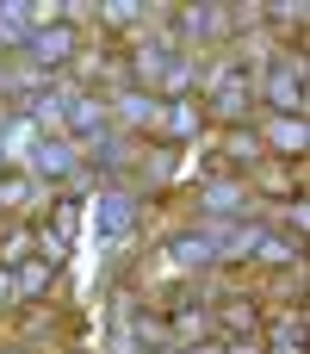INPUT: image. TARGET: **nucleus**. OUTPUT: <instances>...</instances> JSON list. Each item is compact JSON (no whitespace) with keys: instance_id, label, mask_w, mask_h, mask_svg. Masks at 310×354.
I'll return each instance as SVG.
<instances>
[{"instance_id":"obj_1","label":"nucleus","mask_w":310,"mask_h":354,"mask_svg":"<svg viewBox=\"0 0 310 354\" xmlns=\"http://www.w3.org/2000/svg\"><path fill=\"white\" fill-rule=\"evenodd\" d=\"M31 50H37V62H62V56L75 50V31H68V25H50V31L31 37Z\"/></svg>"},{"instance_id":"obj_5","label":"nucleus","mask_w":310,"mask_h":354,"mask_svg":"<svg viewBox=\"0 0 310 354\" xmlns=\"http://www.w3.org/2000/svg\"><path fill=\"white\" fill-rule=\"evenodd\" d=\"M124 224H130V199H112L106 205V230H124Z\"/></svg>"},{"instance_id":"obj_3","label":"nucleus","mask_w":310,"mask_h":354,"mask_svg":"<svg viewBox=\"0 0 310 354\" xmlns=\"http://www.w3.org/2000/svg\"><path fill=\"white\" fill-rule=\"evenodd\" d=\"M99 124H106V112L93 100H75V131H99Z\"/></svg>"},{"instance_id":"obj_4","label":"nucleus","mask_w":310,"mask_h":354,"mask_svg":"<svg viewBox=\"0 0 310 354\" xmlns=\"http://www.w3.org/2000/svg\"><path fill=\"white\" fill-rule=\"evenodd\" d=\"M273 100H280V106H298V75L280 68V75H273Z\"/></svg>"},{"instance_id":"obj_6","label":"nucleus","mask_w":310,"mask_h":354,"mask_svg":"<svg viewBox=\"0 0 310 354\" xmlns=\"http://www.w3.org/2000/svg\"><path fill=\"white\" fill-rule=\"evenodd\" d=\"M0 37H25V19L19 12H0Z\"/></svg>"},{"instance_id":"obj_2","label":"nucleus","mask_w":310,"mask_h":354,"mask_svg":"<svg viewBox=\"0 0 310 354\" xmlns=\"http://www.w3.org/2000/svg\"><path fill=\"white\" fill-rule=\"evenodd\" d=\"M37 168H43V174H68V168H75L68 143H43V149H37Z\"/></svg>"}]
</instances>
